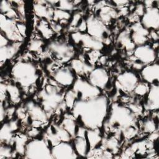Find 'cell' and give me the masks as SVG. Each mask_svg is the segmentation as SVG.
<instances>
[{
	"mask_svg": "<svg viewBox=\"0 0 159 159\" xmlns=\"http://www.w3.org/2000/svg\"><path fill=\"white\" fill-rule=\"evenodd\" d=\"M108 111V99L104 95L86 100L77 99L71 109L72 115L76 121L88 129L101 128Z\"/></svg>",
	"mask_w": 159,
	"mask_h": 159,
	"instance_id": "6da1fadb",
	"label": "cell"
},
{
	"mask_svg": "<svg viewBox=\"0 0 159 159\" xmlns=\"http://www.w3.org/2000/svg\"><path fill=\"white\" fill-rule=\"evenodd\" d=\"M105 124L109 130L113 129L115 137L119 139L121 132L125 129L135 126V115L128 108V107L114 103L111 106L109 117Z\"/></svg>",
	"mask_w": 159,
	"mask_h": 159,
	"instance_id": "7a4b0ae2",
	"label": "cell"
},
{
	"mask_svg": "<svg viewBox=\"0 0 159 159\" xmlns=\"http://www.w3.org/2000/svg\"><path fill=\"white\" fill-rule=\"evenodd\" d=\"M41 106L48 115L53 112L66 107L64 102V95L60 93L58 86L47 84L38 94Z\"/></svg>",
	"mask_w": 159,
	"mask_h": 159,
	"instance_id": "3957f363",
	"label": "cell"
},
{
	"mask_svg": "<svg viewBox=\"0 0 159 159\" xmlns=\"http://www.w3.org/2000/svg\"><path fill=\"white\" fill-rule=\"evenodd\" d=\"M14 81L23 88H29L36 83L39 75L35 66L29 61H19L11 70Z\"/></svg>",
	"mask_w": 159,
	"mask_h": 159,
	"instance_id": "277c9868",
	"label": "cell"
},
{
	"mask_svg": "<svg viewBox=\"0 0 159 159\" xmlns=\"http://www.w3.org/2000/svg\"><path fill=\"white\" fill-rule=\"evenodd\" d=\"M24 157L26 158H53L48 142L44 139H33L25 146Z\"/></svg>",
	"mask_w": 159,
	"mask_h": 159,
	"instance_id": "5b68a950",
	"label": "cell"
},
{
	"mask_svg": "<svg viewBox=\"0 0 159 159\" xmlns=\"http://www.w3.org/2000/svg\"><path fill=\"white\" fill-rule=\"evenodd\" d=\"M47 49L53 53L61 63H66L71 60L75 56L74 47L62 40H52L47 45Z\"/></svg>",
	"mask_w": 159,
	"mask_h": 159,
	"instance_id": "8992f818",
	"label": "cell"
},
{
	"mask_svg": "<svg viewBox=\"0 0 159 159\" xmlns=\"http://www.w3.org/2000/svg\"><path fill=\"white\" fill-rule=\"evenodd\" d=\"M86 22L88 34L103 43H106V41L108 40L109 34L106 25L94 15L89 16L86 19Z\"/></svg>",
	"mask_w": 159,
	"mask_h": 159,
	"instance_id": "52a82bcc",
	"label": "cell"
},
{
	"mask_svg": "<svg viewBox=\"0 0 159 159\" xmlns=\"http://www.w3.org/2000/svg\"><path fill=\"white\" fill-rule=\"evenodd\" d=\"M72 89L77 95L78 99L86 100L97 97L100 95L99 88L91 84L88 81L78 78L73 83Z\"/></svg>",
	"mask_w": 159,
	"mask_h": 159,
	"instance_id": "ba28073f",
	"label": "cell"
},
{
	"mask_svg": "<svg viewBox=\"0 0 159 159\" xmlns=\"http://www.w3.org/2000/svg\"><path fill=\"white\" fill-rule=\"evenodd\" d=\"M16 20L7 18L3 14L0 16V28L1 34L12 42H22L24 37L20 34Z\"/></svg>",
	"mask_w": 159,
	"mask_h": 159,
	"instance_id": "9c48e42d",
	"label": "cell"
},
{
	"mask_svg": "<svg viewBox=\"0 0 159 159\" xmlns=\"http://www.w3.org/2000/svg\"><path fill=\"white\" fill-rule=\"evenodd\" d=\"M71 39L73 42L80 45L84 48L89 50L100 51L104 47V43L88 33H82L78 31L71 33Z\"/></svg>",
	"mask_w": 159,
	"mask_h": 159,
	"instance_id": "30bf717a",
	"label": "cell"
},
{
	"mask_svg": "<svg viewBox=\"0 0 159 159\" xmlns=\"http://www.w3.org/2000/svg\"><path fill=\"white\" fill-rule=\"evenodd\" d=\"M138 82L139 78L135 73L126 71L117 77L116 84L117 89L126 93H131L134 91Z\"/></svg>",
	"mask_w": 159,
	"mask_h": 159,
	"instance_id": "8fae6325",
	"label": "cell"
},
{
	"mask_svg": "<svg viewBox=\"0 0 159 159\" xmlns=\"http://www.w3.org/2000/svg\"><path fill=\"white\" fill-rule=\"evenodd\" d=\"M51 153L53 158L73 159L78 157L74 147L68 142H61L52 147Z\"/></svg>",
	"mask_w": 159,
	"mask_h": 159,
	"instance_id": "7c38bea8",
	"label": "cell"
},
{
	"mask_svg": "<svg viewBox=\"0 0 159 159\" xmlns=\"http://www.w3.org/2000/svg\"><path fill=\"white\" fill-rule=\"evenodd\" d=\"M134 57L143 65L153 63L157 56L156 50L148 45L137 46L134 50Z\"/></svg>",
	"mask_w": 159,
	"mask_h": 159,
	"instance_id": "4fadbf2b",
	"label": "cell"
},
{
	"mask_svg": "<svg viewBox=\"0 0 159 159\" xmlns=\"http://www.w3.org/2000/svg\"><path fill=\"white\" fill-rule=\"evenodd\" d=\"M140 23L148 30H158L159 28L158 8L155 6L146 8L144 14L142 16Z\"/></svg>",
	"mask_w": 159,
	"mask_h": 159,
	"instance_id": "5bb4252c",
	"label": "cell"
},
{
	"mask_svg": "<svg viewBox=\"0 0 159 159\" xmlns=\"http://www.w3.org/2000/svg\"><path fill=\"white\" fill-rule=\"evenodd\" d=\"M53 80L62 86L67 87L73 84L75 81V77L71 68L69 67H61L53 71L52 74Z\"/></svg>",
	"mask_w": 159,
	"mask_h": 159,
	"instance_id": "9a60e30c",
	"label": "cell"
},
{
	"mask_svg": "<svg viewBox=\"0 0 159 159\" xmlns=\"http://www.w3.org/2000/svg\"><path fill=\"white\" fill-rule=\"evenodd\" d=\"M109 80V77L107 71L101 67L94 68L88 74V81L99 89H104Z\"/></svg>",
	"mask_w": 159,
	"mask_h": 159,
	"instance_id": "2e32d148",
	"label": "cell"
},
{
	"mask_svg": "<svg viewBox=\"0 0 159 159\" xmlns=\"http://www.w3.org/2000/svg\"><path fill=\"white\" fill-rule=\"evenodd\" d=\"M130 29L132 31L130 34L131 39L135 45H144L148 40L150 31L145 28L140 22L134 23L130 26Z\"/></svg>",
	"mask_w": 159,
	"mask_h": 159,
	"instance_id": "e0dca14e",
	"label": "cell"
},
{
	"mask_svg": "<svg viewBox=\"0 0 159 159\" xmlns=\"http://www.w3.org/2000/svg\"><path fill=\"white\" fill-rule=\"evenodd\" d=\"M24 107L32 120H39L43 123L47 121L48 115L41 106L33 101H27Z\"/></svg>",
	"mask_w": 159,
	"mask_h": 159,
	"instance_id": "ac0fdd59",
	"label": "cell"
},
{
	"mask_svg": "<svg viewBox=\"0 0 159 159\" xmlns=\"http://www.w3.org/2000/svg\"><path fill=\"white\" fill-rule=\"evenodd\" d=\"M33 11L36 16L48 22L52 20L54 9L47 1H37L33 4Z\"/></svg>",
	"mask_w": 159,
	"mask_h": 159,
	"instance_id": "d6986e66",
	"label": "cell"
},
{
	"mask_svg": "<svg viewBox=\"0 0 159 159\" xmlns=\"http://www.w3.org/2000/svg\"><path fill=\"white\" fill-rule=\"evenodd\" d=\"M18 129V122L17 120H11L2 124L0 130V140L7 145H12L14 142V132Z\"/></svg>",
	"mask_w": 159,
	"mask_h": 159,
	"instance_id": "ffe728a7",
	"label": "cell"
},
{
	"mask_svg": "<svg viewBox=\"0 0 159 159\" xmlns=\"http://www.w3.org/2000/svg\"><path fill=\"white\" fill-rule=\"evenodd\" d=\"M141 76L145 82L158 84L159 79V65L157 63L147 65L141 70Z\"/></svg>",
	"mask_w": 159,
	"mask_h": 159,
	"instance_id": "44dd1931",
	"label": "cell"
},
{
	"mask_svg": "<svg viewBox=\"0 0 159 159\" xmlns=\"http://www.w3.org/2000/svg\"><path fill=\"white\" fill-rule=\"evenodd\" d=\"M144 108L147 111H157L159 108V87L158 84H152L147 94Z\"/></svg>",
	"mask_w": 159,
	"mask_h": 159,
	"instance_id": "7402d4cb",
	"label": "cell"
},
{
	"mask_svg": "<svg viewBox=\"0 0 159 159\" xmlns=\"http://www.w3.org/2000/svg\"><path fill=\"white\" fill-rule=\"evenodd\" d=\"M22 42H12L7 45L0 47L1 64L11 59L19 51Z\"/></svg>",
	"mask_w": 159,
	"mask_h": 159,
	"instance_id": "603a6c76",
	"label": "cell"
},
{
	"mask_svg": "<svg viewBox=\"0 0 159 159\" xmlns=\"http://www.w3.org/2000/svg\"><path fill=\"white\" fill-rule=\"evenodd\" d=\"M98 16H97L106 25L109 24L112 20L116 19L118 16V12L114 9L112 5L106 4L98 9Z\"/></svg>",
	"mask_w": 159,
	"mask_h": 159,
	"instance_id": "cb8c5ba5",
	"label": "cell"
},
{
	"mask_svg": "<svg viewBox=\"0 0 159 159\" xmlns=\"http://www.w3.org/2000/svg\"><path fill=\"white\" fill-rule=\"evenodd\" d=\"M71 68L79 75H88L94 68L90 63H86L80 59H73L70 62Z\"/></svg>",
	"mask_w": 159,
	"mask_h": 159,
	"instance_id": "d4e9b609",
	"label": "cell"
},
{
	"mask_svg": "<svg viewBox=\"0 0 159 159\" xmlns=\"http://www.w3.org/2000/svg\"><path fill=\"white\" fill-rule=\"evenodd\" d=\"M86 139L87 140L89 149H93L102 142V137L99 129L86 130Z\"/></svg>",
	"mask_w": 159,
	"mask_h": 159,
	"instance_id": "484cf974",
	"label": "cell"
},
{
	"mask_svg": "<svg viewBox=\"0 0 159 159\" xmlns=\"http://www.w3.org/2000/svg\"><path fill=\"white\" fill-rule=\"evenodd\" d=\"M74 149L78 157H86L88 152V143L86 137L76 136L74 138Z\"/></svg>",
	"mask_w": 159,
	"mask_h": 159,
	"instance_id": "4316f807",
	"label": "cell"
},
{
	"mask_svg": "<svg viewBox=\"0 0 159 159\" xmlns=\"http://www.w3.org/2000/svg\"><path fill=\"white\" fill-rule=\"evenodd\" d=\"M117 41L128 52H133L135 48V45L130 37V30L125 29L122 31L117 37Z\"/></svg>",
	"mask_w": 159,
	"mask_h": 159,
	"instance_id": "83f0119b",
	"label": "cell"
},
{
	"mask_svg": "<svg viewBox=\"0 0 159 159\" xmlns=\"http://www.w3.org/2000/svg\"><path fill=\"white\" fill-rule=\"evenodd\" d=\"M60 125L70 134L72 138L75 137L77 126L76 120L72 114L69 115L66 114Z\"/></svg>",
	"mask_w": 159,
	"mask_h": 159,
	"instance_id": "f1b7e54d",
	"label": "cell"
},
{
	"mask_svg": "<svg viewBox=\"0 0 159 159\" xmlns=\"http://www.w3.org/2000/svg\"><path fill=\"white\" fill-rule=\"evenodd\" d=\"M28 136L24 134H16L14 137L13 144L14 145L15 152L20 155H24L25 146L27 143Z\"/></svg>",
	"mask_w": 159,
	"mask_h": 159,
	"instance_id": "f546056e",
	"label": "cell"
},
{
	"mask_svg": "<svg viewBox=\"0 0 159 159\" xmlns=\"http://www.w3.org/2000/svg\"><path fill=\"white\" fill-rule=\"evenodd\" d=\"M71 19L70 12L55 8L53 11L52 20L58 22L61 25L68 24L69 19Z\"/></svg>",
	"mask_w": 159,
	"mask_h": 159,
	"instance_id": "4dcf8cb0",
	"label": "cell"
},
{
	"mask_svg": "<svg viewBox=\"0 0 159 159\" xmlns=\"http://www.w3.org/2000/svg\"><path fill=\"white\" fill-rule=\"evenodd\" d=\"M37 29L41 34V35L46 39H50L51 37L53 36L54 34L53 31L52 30L50 26L49 22L44 19H41L39 21L37 26Z\"/></svg>",
	"mask_w": 159,
	"mask_h": 159,
	"instance_id": "1f68e13d",
	"label": "cell"
},
{
	"mask_svg": "<svg viewBox=\"0 0 159 159\" xmlns=\"http://www.w3.org/2000/svg\"><path fill=\"white\" fill-rule=\"evenodd\" d=\"M101 147L104 149L109 150L112 153H116L119 151V139L115 136L111 137L102 142Z\"/></svg>",
	"mask_w": 159,
	"mask_h": 159,
	"instance_id": "d6a6232c",
	"label": "cell"
},
{
	"mask_svg": "<svg viewBox=\"0 0 159 159\" xmlns=\"http://www.w3.org/2000/svg\"><path fill=\"white\" fill-rule=\"evenodd\" d=\"M6 91L12 102L16 104L20 101V90L16 85L13 84H7Z\"/></svg>",
	"mask_w": 159,
	"mask_h": 159,
	"instance_id": "836d02e7",
	"label": "cell"
},
{
	"mask_svg": "<svg viewBox=\"0 0 159 159\" xmlns=\"http://www.w3.org/2000/svg\"><path fill=\"white\" fill-rule=\"evenodd\" d=\"M54 131L57 134V136L61 140V142H70L72 139L70 134L60 124H52V125Z\"/></svg>",
	"mask_w": 159,
	"mask_h": 159,
	"instance_id": "e575fe53",
	"label": "cell"
},
{
	"mask_svg": "<svg viewBox=\"0 0 159 159\" xmlns=\"http://www.w3.org/2000/svg\"><path fill=\"white\" fill-rule=\"evenodd\" d=\"M78 99L77 95L75 92L71 89L68 90L64 95V102L67 108L71 109L75 102Z\"/></svg>",
	"mask_w": 159,
	"mask_h": 159,
	"instance_id": "d590c367",
	"label": "cell"
},
{
	"mask_svg": "<svg viewBox=\"0 0 159 159\" xmlns=\"http://www.w3.org/2000/svg\"><path fill=\"white\" fill-rule=\"evenodd\" d=\"M45 138L48 143H50L52 147L61 142V140L54 131L52 125L47 129L45 133Z\"/></svg>",
	"mask_w": 159,
	"mask_h": 159,
	"instance_id": "8d00e7d4",
	"label": "cell"
},
{
	"mask_svg": "<svg viewBox=\"0 0 159 159\" xmlns=\"http://www.w3.org/2000/svg\"><path fill=\"white\" fill-rule=\"evenodd\" d=\"M142 129L145 133L151 134L157 130V124L153 119H147L142 123Z\"/></svg>",
	"mask_w": 159,
	"mask_h": 159,
	"instance_id": "74e56055",
	"label": "cell"
},
{
	"mask_svg": "<svg viewBox=\"0 0 159 159\" xmlns=\"http://www.w3.org/2000/svg\"><path fill=\"white\" fill-rule=\"evenodd\" d=\"M149 88L148 83L146 82H138L133 91L136 95L143 96L148 93Z\"/></svg>",
	"mask_w": 159,
	"mask_h": 159,
	"instance_id": "f35d334b",
	"label": "cell"
},
{
	"mask_svg": "<svg viewBox=\"0 0 159 159\" xmlns=\"http://www.w3.org/2000/svg\"><path fill=\"white\" fill-rule=\"evenodd\" d=\"M55 7L57 9H59L70 12L75 9V6L74 5V4L71 1L63 0V1H58Z\"/></svg>",
	"mask_w": 159,
	"mask_h": 159,
	"instance_id": "ab89813d",
	"label": "cell"
},
{
	"mask_svg": "<svg viewBox=\"0 0 159 159\" xmlns=\"http://www.w3.org/2000/svg\"><path fill=\"white\" fill-rule=\"evenodd\" d=\"M14 153L12 150L11 147L6 144H2L0 147V158H8L13 157Z\"/></svg>",
	"mask_w": 159,
	"mask_h": 159,
	"instance_id": "60d3db41",
	"label": "cell"
},
{
	"mask_svg": "<svg viewBox=\"0 0 159 159\" xmlns=\"http://www.w3.org/2000/svg\"><path fill=\"white\" fill-rule=\"evenodd\" d=\"M43 44V42L42 40L39 39H34L30 42L28 48L30 51L39 52L40 50H41Z\"/></svg>",
	"mask_w": 159,
	"mask_h": 159,
	"instance_id": "b9f144b4",
	"label": "cell"
},
{
	"mask_svg": "<svg viewBox=\"0 0 159 159\" xmlns=\"http://www.w3.org/2000/svg\"><path fill=\"white\" fill-rule=\"evenodd\" d=\"M14 8L12 7V4H11V1L3 0L1 2L0 4V10L1 14L3 15H6L11 11H12Z\"/></svg>",
	"mask_w": 159,
	"mask_h": 159,
	"instance_id": "7bdbcfd3",
	"label": "cell"
},
{
	"mask_svg": "<svg viewBox=\"0 0 159 159\" xmlns=\"http://www.w3.org/2000/svg\"><path fill=\"white\" fill-rule=\"evenodd\" d=\"M121 134L124 135L125 139H130L137 134V129L135 126H131L122 130Z\"/></svg>",
	"mask_w": 159,
	"mask_h": 159,
	"instance_id": "ee69618b",
	"label": "cell"
},
{
	"mask_svg": "<svg viewBox=\"0 0 159 159\" xmlns=\"http://www.w3.org/2000/svg\"><path fill=\"white\" fill-rule=\"evenodd\" d=\"M82 19L81 18V14L80 12H76L73 17H71V22L70 23V29H76L77 31V26L79 24L80 22L81 21V20Z\"/></svg>",
	"mask_w": 159,
	"mask_h": 159,
	"instance_id": "f6af8a7d",
	"label": "cell"
},
{
	"mask_svg": "<svg viewBox=\"0 0 159 159\" xmlns=\"http://www.w3.org/2000/svg\"><path fill=\"white\" fill-rule=\"evenodd\" d=\"M101 53L98 50H90V52L88 53L89 56V63L94 66V63L98 61L99 57H101Z\"/></svg>",
	"mask_w": 159,
	"mask_h": 159,
	"instance_id": "bcb514c9",
	"label": "cell"
},
{
	"mask_svg": "<svg viewBox=\"0 0 159 159\" xmlns=\"http://www.w3.org/2000/svg\"><path fill=\"white\" fill-rule=\"evenodd\" d=\"M145 11V7L143 4H138L134 7V13L137 15L139 17L142 16Z\"/></svg>",
	"mask_w": 159,
	"mask_h": 159,
	"instance_id": "7dc6e473",
	"label": "cell"
},
{
	"mask_svg": "<svg viewBox=\"0 0 159 159\" xmlns=\"http://www.w3.org/2000/svg\"><path fill=\"white\" fill-rule=\"evenodd\" d=\"M49 24L52 30L53 31L54 33L60 32L62 29V25L58 22H55L53 20H51L50 22H49Z\"/></svg>",
	"mask_w": 159,
	"mask_h": 159,
	"instance_id": "c3c4849f",
	"label": "cell"
},
{
	"mask_svg": "<svg viewBox=\"0 0 159 159\" xmlns=\"http://www.w3.org/2000/svg\"><path fill=\"white\" fill-rule=\"evenodd\" d=\"M128 108L135 114L136 115L137 114H140L142 112V108L140 105L136 103H133V104H130L129 106H128Z\"/></svg>",
	"mask_w": 159,
	"mask_h": 159,
	"instance_id": "681fc988",
	"label": "cell"
},
{
	"mask_svg": "<svg viewBox=\"0 0 159 159\" xmlns=\"http://www.w3.org/2000/svg\"><path fill=\"white\" fill-rule=\"evenodd\" d=\"M17 26L20 34L24 38L26 36V30H27L25 25L22 22H17Z\"/></svg>",
	"mask_w": 159,
	"mask_h": 159,
	"instance_id": "f907efd6",
	"label": "cell"
},
{
	"mask_svg": "<svg viewBox=\"0 0 159 159\" xmlns=\"http://www.w3.org/2000/svg\"><path fill=\"white\" fill-rule=\"evenodd\" d=\"M76 29H77V31H78L80 32L84 33V32H85L87 30V25H86V20H84V19H82L81 20V21L80 22L79 24L78 25Z\"/></svg>",
	"mask_w": 159,
	"mask_h": 159,
	"instance_id": "816d5d0a",
	"label": "cell"
},
{
	"mask_svg": "<svg viewBox=\"0 0 159 159\" xmlns=\"http://www.w3.org/2000/svg\"><path fill=\"white\" fill-rule=\"evenodd\" d=\"M39 133H40V130L37 128L32 127V128L28 131L27 135L30 137L34 138V137H35L36 136H37L39 134Z\"/></svg>",
	"mask_w": 159,
	"mask_h": 159,
	"instance_id": "f5cc1de1",
	"label": "cell"
},
{
	"mask_svg": "<svg viewBox=\"0 0 159 159\" xmlns=\"http://www.w3.org/2000/svg\"><path fill=\"white\" fill-rule=\"evenodd\" d=\"M6 115H7V112L6 111L5 107L4 106L3 102H1V106H0V119H1V122H2L4 119Z\"/></svg>",
	"mask_w": 159,
	"mask_h": 159,
	"instance_id": "db71d44e",
	"label": "cell"
},
{
	"mask_svg": "<svg viewBox=\"0 0 159 159\" xmlns=\"http://www.w3.org/2000/svg\"><path fill=\"white\" fill-rule=\"evenodd\" d=\"M113 4H115L117 7L121 8V7H125L129 2L128 1H112Z\"/></svg>",
	"mask_w": 159,
	"mask_h": 159,
	"instance_id": "11a10c76",
	"label": "cell"
},
{
	"mask_svg": "<svg viewBox=\"0 0 159 159\" xmlns=\"http://www.w3.org/2000/svg\"><path fill=\"white\" fill-rule=\"evenodd\" d=\"M9 40L3 34H1L0 38V47L7 45L9 44Z\"/></svg>",
	"mask_w": 159,
	"mask_h": 159,
	"instance_id": "9f6ffc18",
	"label": "cell"
},
{
	"mask_svg": "<svg viewBox=\"0 0 159 159\" xmlns=\"http://www.w3.org/2000/svg\"><path fill=\"white\" fill-rule=\"evenodd\" d=\"M148 37L152 39L153 40L157 41L158 39V33L157 32V30H150L149 32Z\"/></svg>",
	"mask_w": 159,
	"mask_h": 159,
	"instance_id": "6f0895ef",
	"label": "cell"
},
{
	"mask_svg": "<svg viewBox=\"0 0 159 159\" xmlns=\"http://www.w3.org/2000/svg\"><path fill=\"white\" fill-rule=\"evenodd\" d=\"M158 130H157L156 131L150 134V135L148 137V140L154 142L158 139Z\"/></svg>",
	"mask_w": 159,
	"mask_h": 159,
	"instance_id": "680465c9",
	"label": "cell"
},
{
	"mask_svg": "<svg viewBox=\"0 0 159 159\" xmlns=\"http://www.w3.org/2000/svg\"><path fill=\"white\" fill-rule=\"evenodd\" d=\"M129 19L130 22H133V23H135V22H138V20L139 19V17L134 12L129 16Z\"/></svg>",
	"mask_w": 159,
	"mask_h": 159,
	"instance_id": "91938a15",
	"label": "cell"
},
{
	"mask_svg": "<svg viewBox=\"0 0 159 159\" xmlns=\"http://www.w3.org/2000/svg\"><path fill=\"white\" fill-rule=\"evenodd\" d=\"M133 66V68L137 70H142L143 68V67L144 66H143V64L140 63V61L139 62H134L132 65Z\"/></svg>",
	"mask_w": 159,
	"mask_h": 159,
	"instance_id": "94428289",
	"label": "cell"
},
{
	"mask_svg": "<svg viewBox=\"0 0 159 159\" xmlns=\"http://www.w3.org/2000/svg\"><path fill=\"white\" fill-rule=\"evenodd\" d=\"M155 2L153 1H150V0H148V1H145L143 2V5L146 8H148V7H153V4Z\"/></svg>",
	"mask_w": 159,
	"mask_h": 159,
	"instance_id": "6125c7cd",
	"label": "cell"
}]
</instances>
